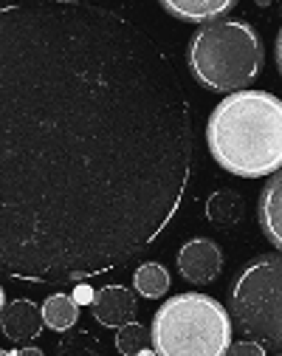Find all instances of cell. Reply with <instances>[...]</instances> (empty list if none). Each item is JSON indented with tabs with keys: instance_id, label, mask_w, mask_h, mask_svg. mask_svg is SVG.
<instances>
[{
	"instance_id": "obj_1",
	"label": "cell",
	"mask_w": 282,
	"mask_h": 356,
	"mask_svg": "<svg viewBox=\"0 0 282 356\" xmlns=\"http://www.w3.org/2000/svg\"><path fill=\"white\" fill-rule=\"evenodd\" d=\"M158 42L85 0L0 6V275L79 283L153 246L192 178Z\"/></svg>"
},
{
	"instance_id": "obj_2",
	"label": "cell",
	"mask_w": 282,
	"mask_h": 356,
	"mask_svg": "<svg viewBox=\"0 0 282 356\" xmlns=\"http://www.w3.org/2000/svg\"><path fill=\"white\" fill-rule=\"evenodd\" d=\"M206 145L231 175L276 172L282 164V102L268 91H231L206 122Z\"/></svg>"
},
{
	"instance_id": "obj_3",
	"label": "cell",
	"mask_w": 282,
	"mask_h": 356,
	"mask_svg": "<svg viewBox=\"0 0 282 356\" xmlns=\"http://www.w3.org/2000/svg\"><path fill=\"white\" fill-rule=\"evenodd\" d=\"M186 63L206 91L231 94L257 79L265 65V51L249 23L212 20L192 37Z\"/></svg>"
},
{
	"instance_id": "obj_4",
	"label": "cell",
	"mask_w": 282,
	"mask_h": 356,
	"mask_svg": "<svg viewBox=\"0 0 282 356\" xmlns=\"http://www.w3.org/2000/svg\"><path fill=\"white\" fill-rule=\"evenodd\" d=\"M150 339L158 356H223L231 345V320L215 297L186 291L156 311Z\"/></svg>"
},
{
	"instance_id": "obj_5",
	"label": "cell",
	"mask_w": 282,
	"mask_h": 356,
	"mask_svg": "<svg viewBox=\"0 0 282 356\" xmlns=\"http://www.w3.org/2000/svg\"><path fill=\"white\" fill-rule=\"evenodd\" d=\"M231 311L249 337L282 348V260L276 252L251 260L238 275Z\"/></svg>"
},
{
	"instance_id": "obj_6",
	"label": "cell",
	"mask_w": 282,
	"mask_h": 356,
	"mask_svg": "<svg viewBox=\"0 0 282 356\" xmlns=\"http://www.w3.org/2000/svg\"><path fill=\"white\" fill-rule=\"evenodd\" d=\"M220 269H223V252L209 238L186 241L181 246V252H178V272H181V277L195 283V286L212 283L220 275Z\"/></svg>"
},
{
	"instance_id": "obj_7",
	"label": "cell",
	"mask_w": 282,
	"mask_h": 356,
	"mask_svg": "<svg viewBox=\"0 0 282 356\" xmlns=\"http://www.w3.org/2000/svg\"><path fill=\"white\" fill-rule=\"evenodd\" d=\"M93 317L105 328H119L135 317V294L124 286H105L93 291Z\"/></svg>"
},
{
	"instance_id": "obj_8",
	"label": "cell",
	"mask_w": 282,
	"mask_h": 356,
	"mask_svg": "<svg viewBox=\"0 0 282 356\" xmlns=\"http://www.w3.org/2000/svg\"><path fill=\"white\" fill-rule=\"evenodd\" d=\"M0 328H3V337L12 342H28L40 337L42 331L40 308L31 300H15L12 305H3V311H0Z\"/></svg>"
},
{
	"instance_id": "obj_9",
	"label": "cell",
	"mask_w": 282,
	"mask_h": 356,
	"mask_svg": "<svg viewBox=\"0 0 282 356\" xmlns=\"http://www.w3.org/2000/svg\"><path fill=\"white\" fill-rule=\"evenodd\" d=\"M158 3L178 20L186 23H212L223 17L238 0H158Z\"/></svg>"
},
{
	"instance_id": "obj_10",
	"label": "cell",
	"mask_w": 282,
	"mask_h": 356,
	"mask_svg": "<svg viewBox=\"0 0 282 356\" xmlns=\"http://www.w3.org/2000/svg\"><path fill=\"white\" fill-rule=\"evenodd\" d=\"M243 215H246V201H243L240 193H234V190L212 193L209 201H206V218L215 227H234V224L243 220Z\"/></svg>"
},
{
	"instance_id": "obj_11",
	"label": "cell",
	"mask_w": 282,
	"mask_h": 356,
	"mask_svg": "<svg viewBox=\"0 0 282 356\" xmlns=\"http://www.w3.org/2000/svg\"><path fill=\"white\" fill-rule=\"evenodd\" d=\"M42 325H49L51 331H68L79 320V305L74 302L71 294H51L40 308Z\"/></svg>"
},
{
	"instance_id": "obj_12",
	"label": "cell",
	"mask_w": 282,
	"mask_h": 356,
	"mask_svg": "<svg viewBox=\"0 0 282 356\" xmlns=\"http://www.w3.org/2000/svg\"><path fill=\"white\" fill-rule=\"evenodd\" d=\"M279 187H282V178L276 172H271V181L260 198V224L268 235V241L279 249L282 246V235H279Z\"/></svg>"
},
{
	"instance_id": "obj_13",
	"label": "cell",
	"mask_w": 282,
	"mask_h": 356,
	"mask_svg": "<svg viewBox=\"0 0 282 356\" xmlns=\"http://www.w3.org/2000/svg\"><path fill=\"white\" fill-rule=\"evenodd\" d=\"M133 286L141 297L147 300H158L169 291V272L164 269L161 263H144L138 266L135 275H133Z\"/></svg>"
},
{
	"instance_id": "obj_14",
	"label": "cell",
	"mask_w": 282,
	"mask_h": 356,
	"mask_svg": "<svg viewBox=\"0 0 282 356\" xmlns=\"http://www.w3.org/2000/svg\"><path fill=\"white\" fill-rule=\"evenodd\" d=\"M116 348L124 353V356H135V353H150L147 348V328L138 325V323H124L119 325V334H116Z\"/></svg>"
},
{
	"instance_id": "obj_15",
	"label": "cell",
	"mask_w": 282,
	"mask_h": 356,
	"mask_svg": "<svg viewBox=\"0 0 282 356\" xmlns=\"http://www.w3.org/2000/svg\"><path fill=\"white\" fill-rule=\"evenodd\" d=\"M229 350L234 353V356H263V345H257V342H240V345H229Z\"/></svg>"
},
{
	"instance_id": "obj_16",
	"label": "cell",
	"mask_w": 282,
	"mask_h": 356,
	"mask_svg": "<svg viewBox=\"0 0 282 356\" xmlns=\"http://www.w3.org/2000/svg\"><path fill=\"white\" fill-rule=\"evenodd\" d=\"M74 302L76 305H90V300H93V289L90 286H85V283H76V289H74Z\"/></svg>"
},
{
	"instance_id": "obj_17",
	"label": "cell",
	"mask_w": 282,
	"mask_h": 356,
	"mask_svg": "<svg viewBox=\"0 0 282 356\" xmlns=\"http://www.w3.org/2000/svg\"><path fill=\"white\" fill-rule=\"evenodd\" d=\"M20 356H40V350H37V348H23Z\"/></svg>"
},
{
	"instance_id": "obj_18",
	"label": "cell",
	"mask_w": 282,
	"mask_h": 356,
	"mask_svg": "<svg viewBox=\"0 0 282 356\" xmlns=\"http://www.w3.org/2000/svg\"><path fill=\"white\" fill-rule=\"evenodd\" d=\"M3 305H6V294H3V289H0V311H3Z\"/></svg>"
}]
</instances>
